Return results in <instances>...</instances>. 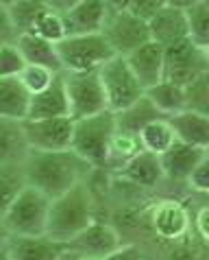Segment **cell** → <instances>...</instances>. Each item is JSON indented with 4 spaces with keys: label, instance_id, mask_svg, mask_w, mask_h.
<instances>
[{
    "label": "cell",
    "instance_id": "cell-1",
    "mask_svg": "<svg viewBox=\"0 0 209 260\" xmlns=\"http://www.w3.org/2000/svg\"><path fill=\"white\" fill-rule=\"evenodd\" d=\"M94 166L85 162L76 151H35L24 157V175L28 186L48 194L50 199L61 197L78 184L88 182Z\"/></svg>",
    "mask_w": 209,
    "mask_h": 260
},
{
    "label": "cell",
    "instance_id": "cell-2",
    "mask_svg": "<svg viewBox=\"0 0 209 260\" xmlns=\"http://www.w3.org/2000/svg\"><path fill=\"white\" fill-rule=\"evenodd\" d=\"M94 223V201L88 188V182L74 186L63 192L61 197L53 199L48 214L46 236L61 243H70Z\"/></svg>",
    "mask_w": 209,
    "mask_h": 260
},
{
    "label": "cell",
    "instance_id": "cell-3",
    "mask_svg": "<svg viewBox=\"0 0 209 260\" xmlns=\"http://www.w3.org/2000/svg\"><path fill=\"white\" fill-rule=\"evenodd\" d=\"M50 206L53 199L48 194L35 186H26L0 214L3 232L13 236H46Z\"/></svg>",
    "mask_w": 209,
    "mask_h": 260
},
{
    "label": "cell",
    "instance_id": "cell-4",
    "mask_svg": "<svg viewBox=\"0 0 209 260\" xmlns=\"http://www.w3.org/2000/svg\"><path fill=\"white\" fill-rule=\"evenodd\" d=\"M118 132L116 112L105 110L88 118L74 120V140L72 151H76L94 169H105L109 160V147Z\"/></svg>",
    "mask_w": 209,
    "mask_h": 260
},
{
    "label": "cell",
    "instance_id": "cell-5",
    "mask_svg": "<svg viewBox=\"0 0 209 260\" xmlns=\"http://www.w3.org/2000/svg\"><path fill=\"white\" fill-rule=\"evenodd\" d=\"M63 72H92L100 70L111 57H116V50L107 42L103 33L90 35H68L63 42L57 44Z\"/></svg>",
    "mask_w": 209,
    "mask_h": 260
},
{
    "label": "cell",
    "instance_id": "cell-6",
    "mask_svg": "<svg viewBox=\"0 0 209 260\" xmlns=\"http://www.w3.org/2000/svg\"><path fill=\"white\" fill-rule=\"evenodd\" d=\"M100 81H103L107 103H109L111 112H122L127 107H131L133 103L146 94V90L142 88V83L138 81L135 72L129 66L127 57L116 55L98 70Z\"/></svg>",
    "mask_w": 209,
    "mask_h": 260
},
{
    "label": "cell",
    "instance_id": "cell-7",
    "mask_svg": "<svg viewBox=\"0 0 209 260\" xmlns=\"http://www.w3.org/2000/svg\"><path fill=\"white\" fill-rule=\"evenodd\" d=\"M209 72V59L205 50L190 38L165 46V79L175 81L185 90H192Z\"/></svg>",
    "mask_w": 209,
    "mask_h": 260
},
{
    "label": "cell",
    "instance_id": "cell-8",
    "mask_svg": "<svg viewBox=\"0 0 209 260\" xmlns=\"http://www.w3.org/2000/svg\"><path fill=\"white\" fill-rule=\"evenodd\" d=\"M63 81H66V90L70 96V116L74 120L109 110L98 70L63 72Z\"/></svg>",
    "mask_w": 209,
    "mask_h": 260
},
{
    "label": "cell",
    "instance_id": "cell-9",
    "mask_svg": "<svg viewBox=\"0 0 209 260\" xmlns=\"http://www.w3.org/2000/svg\"><path fill=\"white\" fill-rule=\"evenodd\" d=\"M103 35L111 44V48L116 50V55H122V57H129L131 53H135L138 48H142L144 44H148L153 40L150 38L148 22L138 18L129 9H122V11L109 9Z\"/></svg>",
    "mask_w": 209,
    "mask_h": 260
},
{
    "label": "cell",
    "instance_id": "cell-10",
    "mask_svg": "<svg viewBox=\"0 0 209 260\" xmlns=\"http://www.w3.org/2000/svg\"><path fill=\"white\" fill-rule=\"evenodd\" d=\"M24 138L35 151H68L74 140V118H41L22 122Z\"/></svg>",
    "mask_w": 209,
    "mask_h": 260
},
{
    "label": "cell",
    "instance_id": "cell-11",
    "mask_svg": "<svg viewBox=\"0 0 209 260\" xmlns=\"http://www.w3.org/2000/svg\"><path fill=\"white\" fill-rule=\"evenodd\" d=\"M70 245L50 236H13L5 234L3 251L11 260H59Z\"/></svg>",
    "mask_w": 209,
    "mask_h": 260
},
{
    "label": "cell",
    "instance_id": "cell-12",
    "mask_svg": "<svg viewBox=\"0 0 209 260\" xmlns=\"http://www.w3.org/2000/svg\"><path fill=\"white\" fill-rule=\"evenodd\" d=\"M127 61L144 90H150L165 79V48L153 40L129 55Z\"/></svg>",
    "mask_w": 209,
    "mask_h": 260
},
{
    "label": "cell",
    "instance_id": "cell-13",
    "mask_svg": "<svg viewBox=\"0 0 209 260\" xmlns=\"http://www.w3.org/2000/svg\"><path fill=\"white\" fill-rule=\"evenodd\" d=\"M70 249L88 258H107L120 247V234L107 223L94 221L88 230H83L74 241H70Z\"/></svg>",
    "mask_w": 209,
    "mask_h": 260
},
{
    "label": "cell",
    "instance_id": "cell-14",
    "mask_svg": "<svg viewBox=\"0 0 209 260\" xmlns=\"http://www.w3.org/2000/svg\"><path fill=\"white\" fill-rule=\"evenodd\" d=\"M150 223H153V230L159 238H163V241H179L190 230V212L185 210L181 201L163 199L161 204L153 208Z\"/></svg>",
    "mask_w": 209,
    "mask_h": 260
},
{
    "label": "cell",
    "instance_id": "cell-15",
    "mask_svg": "<svg viewBox=\"0 0 209 260\" xmlns=\"http://www.w3.org/2000/svg\"><path fill=\"white\" fill-rule=\"evenodd\" d=\"M107 16H109V5L107 0H83L70 13H66V24L70 35H90L103 33Z\"/></svg>",
    "mask_w": 209,
    "mask_h": 260
},
{
    "label": "cell",
    "instance_id": "cell-16",
    "mask_svg": "<svg viewBox=\"0 0 209 260\" xmlns=\"http://www.w3.org/2000/svg\"><path fill=\"white\" fill-rule=\"evenodd\" d=\"M70 116V96L63 81V72L55 79V83L39 94H33L31 114L26 120H41V118H61Z\"/></svg>",
    "mask_w": 209,
    "mask_h": 260
},
{
    "label": "cell",
    "instance_id": "cell-17",
    "mask_svg": "<svg viewBox=\"0 0 209 260\" xmlns=\"http://www.w3.org/2000/svg\"><path fill=\"white\" fill-rule=\"evenodd\" d=\"M203 157H205V149H198L194 144L177 140L175 147L168 149L161 155L165 177L172 179V182H187L194 169L203 162Z\"/></svg>",
    "mask_w": 209,
    "mask_h": 260
},
{
    "label": "cell",
    "instance_id": "cell-18",
    "mask_svg": "<svg viewBox=\"0 0 209 260\" xmlns=\"http://www.w3.org/2000/svg\"><path fill=\"white\" fill-rule=\"evenodd\" d=\"M33 94L20 77H5L0 79V118L24 122L31 114Z\"/></svg>",
    "mask_w": 209,
    "mask_h": 260
},
{
    "label": "cell",
    "instance_id": "cell-19",
    "mask_svg": "<svg viewBox=\"0 0 209 260\" xmlns=\"http://www.w3.org/2000/svg\"><path fill=\"white\" fill-rule=\"evenodd\" d=\"M118 175H120V179L140 186V188H155L165 177L161 155H155V153H150V151H140L124 169L118 171Z\"/></svg>",
    "mask_w": 209,
    "mask_h": 260
},
{
    "label": "cell",
    "instance_id": "cell-20",
    "mask_svg": "<svg viewBox=\"0 0 209 260\" xmlns=\"http://www.w3.org/2000/svg\"><path fill=\"white\" fill-rule=\"evenodd\" d=\"M148 26H150V38H153V42L161 44L163 48L175 44L179 40L190 38L185 11L175 9V7H165V9H161L148 22Z\"/></svg>",
    "mask_w": 209,
    "mask_h": 260
},
{
    "label": "cell",
    "instance_id": "cell-21",
    "mask_svg": "<svg viewBox=\"0 0 209 260\" xmlns=\"http://www.w3.org/2000/svg\"><path fill=\"white\" fill-rule=\"evenodd\" d=\"M172 127L177 132V138L187 144H194L198 149L209 147V114L187 107L185 112L170 118Z\"/></svg>",
    "mask_w": 209,
    "mask_h": 260
},
{
    "label": "cell",
    "instance_id": "cell-22",
    "mask_svg": "<svg viewBox=\"0 0 209 260\" xmlns=\"http://www.w3.org/2000/svg\"><path fill=\"white\" fill-rule=\"evenodd\" d=\"M16 46L20 48V53L24 55L26 63H37V66H46V68L55 70V72H63L57 44H53V42H48L44 38H39L37 33L18 35Z\"/></svg>",
    "mask_w": 209,
    "mask_h": 260
},
{
    "label": "cell",
    "instance_id": "cell-23",
    "mask_svg": "<svg viewBox=\"0 0 209 260\" xmlns=\"http://www.w3.org/2000/svg\"><path fill=\"white\" fill-rule=\"evenodd\" d=\"M146 96L153 101L155 107L165 118L177 116V114H181L190 107V92L181 85H177L175 81H168V79H163L161 83L146 90Z\"/></svg>",
    "mask_w": 209,
    "mask_h": 260
},
{
    "label": "cell",
    "instance_id": "cell-24",
    "mask_svg": "<svg viewBox=\"0 0 209 260\" xmlns=\"http://www.w3.org/2000/svg\"><path fill=\"white\" fill-rule=\"evenodd\" d=\"M28 151L22 122L0 118V162H24Z\"/></svg>",
    "mask_w": 209,
    "mask_h": 260
},
{
    "label": "cell",
    "instance_id": "cell-25",
    "mask_svg": "<svg viewBox=\"0 0 209 260\" xmlns=\"http://www.w3.org/2000/svg\"><path fill=\"white\" fill-rule=\"evenodd\" d=\"M116 118H118L120 132H129V134L140 136V132L148 125V122H153L157 118H165V116L157 110L153 101L144 94L138 103H133L131 107H127V110H122V112H116Z\"/></svg>",
    "mask_w": 209,
    "mask_h": 260
},
{
    "label": "cell",
    "instance_id": "cell-26",
    "mask_svg": "<svg viewBox=\"0 0 209 260\" xmlns=\"http://www.w3.org/2000/svg\"><path fill=\"white\" fill-rule=\"evenodd\" d=\"M3 9L11 18L18 35H22L33 33L37 20L48 11V5L44 0H11V3H3Z\"/></svg>",
    "mask_w": 209,
    "mask_h": 260
},
{
    "label": "cell",
    "instance_id": "cell-27",
    "mask_svg": "<svg viewBox=\"0 0 209 260\" xmlns=\"http://www.w3.org/2000/svg\"><path fill=\"white\" fill-rule=\"evenodd\" d=\"M140 140H142L144 151H150L155 155H163L168 149L175 147V142L179 138H177V132L172 127L170 118H157L153 122H148L140 132Z\"/></svg>",
    "mask_w": 209,
    "mask_h": 260
},
{
    "label": "cell",
    "instance_id": "cell-28",
    "mask_svg": "<svg viewBox=\"0 0 209 260\" xmlns=\"http://www.w3.org/2000/svg\"><path fill=\"white\" fill-rule=\"evenodd\" d=\"M140 151H144L140 136L129 134V132H120L118 129L116 136H113V140H111V147H109V160H107V166H109V169H118V171L124 169Z\"/></svg>",
    "mask_w": 209,
    "mask_h": 260
},
{
    "label": "cell",
    "instance_id": "cell-29",
    "mask_svg": "<svg viewBox=\"0 0 209 260\" xmlns=\"http://www.w3.org/2000/svg\"><path fill=\"white\" fill-rule=\"evenodd\" d=\"M28 186L24 175V162H0V194L3 210Z\"/></svg>",
    "mask_w": 209,
    "mask_h": 260
},
{
    "label": "cell",
    "instance_id": "cell-30",
    "mask_svg": "<svg viewBox=\"0 0 209 260\" xmlns=\"http://www.w3.org/2000/svg\"><path fill=\"white\" fill-rule=\"evenodd\" d=\"M187 16V31H190V40L196 46L205 48L209 44V5L198 3L185 11Z\"/></svg>",
    "mask_w": 209,
    "mask_h": 260
},
{
    "label": "cell",
    "instance_id": "cell-31",
    "mask_svg": "<svg viewBox=\"0 0 209 260\" xmlns=\"http://www.w3.org/2000/svg\"><path fill=\"white\" fill-rule=\"evenodd\" d=\"M33 33H37L39 38H44L48 42H53V44H59L68 38V24H66V18L61 16V13H55V11H46L44 16L37 20V24H35Z\"/></svg>",
    "mask_w": 209,
    "mask_h": 260
},
{
    "label": "cell",
    "instance_id": "cell-32",
    "mask_svg": "<svg viewBox=\"0 0 209 260\" xmlns=\"http://www.w3.org/2000/svg\"><path fill=\"white\" fill-rule=\"evenodd\" d=\"M59 75L61 72H55V70H50L46 66L28 63V66L22 70V75H20V81L26 85V90L31 92V94H39V92H44L46 88H50Z\"/></svg>",
    "mask_w": 209,
    "mask_h": 260
},
{
    "label": "cell",
    "instance_id": "cell-33",
    "mask_svg": "<svg viewBox=\"0 0 209 260\" xmlns=\"http://www.w3.org/2000/svg\"><path fill=\"white\" fill-rule=\"evenodd\" d=\"M28 66L24 55L20 53L16 44H3L0 48V79L5 77H20L22 70Z\"/></svg>",
    "mask_w": 209,
    "mask_h": 260
},
{
    "label": "cell",
    "instance_id": "cell-34",
    "mask_svg": "<svg viewBox=\"0 0 209 260\" xmlns=\"http://www.w3.org/2000/svg\"><path fill=\"white\" fill-rule=\"evenodd\" d=\"M165 7H168V0H131L129 11L135 13V16L142 20H146V22H150Z\"/></svg>",
    "mask_w": 209,
    "mask_h": 260
},
{
    "label": "cell",
    "instance_id": "cell-35",
    "mask_svg": "<svg viewBox=\"0 0 209 260\" xmlns=\"http://www.w3.org/2000/svg\"><path fill=\"white\" fill-rule=\"evenodd\" d=\"M187 184H190V188H194V190L209 194V157L207 155L203 157V162L194 169L190 179H187Z\"/></svg>",
    "mask_w": 209,
    "mask_h": 260
},
{
    "label": "cell",
    "instance_id": "cell-36",
    "mask_svg": "<svg viewBox=\"0 0 209 260\" xmlns=\"http://www.w3.org/2000/svg\"><path fill=\"white\" fill-rule=\"evenodd\" d=\"M105 260H146L138 245H120V247L109 254Z\"/></svg>",
    "mask_w": 209,
    "mask_h": 260
},
{
    "label": "cell",
    "instance_id": "cell-37",
    "mask_svg": "<svg viewBox=\"0 0 209 260\" xmlns=\"http://www.w3.org/2000/svg\"><path fill=\"white\" fill-rule=\"evenodd\" d=\"M44 3L48 5V9H50V11L66 16V13H70L76 5H81L83 0H44Z\"/></svg>",
    "mask_w": 209,
    "mask_h": 260
},
{
    "label": "cell",
    "instance_id": "cell-38",
    "mask_svg": "<svg viewBox=\"0 0 209 260\" xmlns=\"http://www.w3.org/2000/svg\"><path fill=\"white\" fill-rule=\"evenodd\" d=\"M196 230L205 241H209V206H205L203 210L196 214Z\"/></svg>",
    "mask_w": 209,
    "mask_h": 260
},
{
    "label": "cell",
    "instance_id": "cell-39",
    "mask_svg": "<svg viewBox=\"0 0 209 260\" xmlns=\"http://www.w3.org/2000/svg\"><path fill=\"white\" fill-rule=\"evenodd\" d=\"M198 3H203V0H168V7H175V9H183V11H187L190 7L198 5Z\"/></svg>",
    "mask_w": 209,
    "mask_h": 260
},
{
    "label": "cell",
    "instance_id": "cell-40",
    "mask_svg": "<svg viewBox=\"0 0 209 260\" xmlns=\"http://www.w3.org/2000/svg\"><path fill=\"white\" fill-rule=\"evenodd\" d=\"M107 5H109L111 11H122V9H129L131 0H107Z\"/></svg>",
    "mask_w": 209,
    "mask_h": 260
},
{
    "label": "cell",
    "instance_id": "cell-41",
    "mask_svg": "<svg viewBox=\"0 0 209 260\" xmlns=\"http://www.w3.org/2000/svg\"><path fill=\"white\" fill-rule=\"evenodd\" d=\"M59 260H81V254H76V251H72L70 247H68V251L63 254Z\"/></svg>",
    "mask_w": 209,
    "mask_h": 260
},
{
    "label": "cell",
    "instance_id": "cell-42",
    "mask_svg": "<svg viewBox=\"0 0 209 260\" xmlns=\"http://www.w3.org/2000/svg\"><path fill=\"white\" fill-rule=\"evenodd\" d=\"M81 260H105V258H88V256H81Z\"/></svg>",
    "mask_w": 209,
    "mask_h": 260
},
{
    "label": "cell",
    "instance_id": "cell-43",
    "mask_svg": "<svg viewBox=\"0 0 209 260\" xmlns=\"http://www.w3.org/2000/svg\"><path fill=\"white\" fill-rule=\"evenodd\" d=\"M203 50H205V55H207V59H209V44H207V46H205Z\"/></svg>",
    "mask_w": 209,
    "mask_h": 260
},
{
    "label": "cell",
    "instance_id": "cell-44",
    "mask_svg": "<svg viewBox=\"0 0 209 260\" xmlns=\"http://www.w3.org/2000/svg\"><path fill=\"white\" fill-rule=\"evenodd\" d=\"M3 260H11V258H9V256H7V254H5V251H3Z\"/></svg>",
    "mask_w": 209,
    "mask_h": 260
},
{
    "label": "cell",
    "instance_id": "cell-45",
    "mask_svg": "<svg viewBox=\"0 0 209 260\" xmlns=\"http://www.w3.org/2000/svg\"><path fill=\"white\" fill-rule=\"evenodd\" d=\"M205 155H207V157H209V147H207V149H205Z\"/></svg>",
    "mask_w": 209,
    "mask_h": 260
},
{
    "label": "cell",
    "instance_id": "cell-46",
    "mask_svg": "<svg viewBox=\"0 0 209 260\" xmlns=\"http://www.w3.org/2000/svg\"><path fill=\"white\" fill-rule=\"evenodd\" d=\"M3 3H11V0H3Z\"/></svg>",
    "mask_w": 209,
    "mask_h": 260
},
{
    "label": "cell",
    "instance_id": "cell-47",
    "mask_svg": "<svg viewBox=\"0 0 209 260\" xmlns=\"http://www.w3.org/2000/svg\"><path fill=\"white\" fill-rule=\"evenodd\" d=\"M205 3H207V5H209V0H205Z\"/></svg>",
    "mask_w": 209,
    "mask_h": 260
},
{
    "label": "cell",
    "instance_id": "cell-48",
    "mask_svg": "<svg viewBox=\"0 0 209 260\" xmlns=\"http://www.w3.org/2000/svg\"><path fill=\"white\" fill-rule=\"evenodd\" d=\"M207 77H209V72H207Z\"/></svg>",
    "mask_w": 209,
    "mask_h": 260
}]
</instances>
